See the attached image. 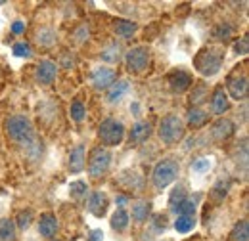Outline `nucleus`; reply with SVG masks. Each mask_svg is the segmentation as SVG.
<instances>
[{"instance_id":"nucleus-32","label":"nucleus","mask_w":249,"mask_h":241,"mask_svg":"<svg viewBox=\"0 0 249 241\" xmlns=\"http://www.w3.org/2000/svg\"><path fill=\"white\" fill-rule=\"evenodd\" d=\"M69 115L75 122H83L85 117H87V107L81 100H73L71 102V109H69Z\"/></svg>"},{"instance_id":"nucleus-19","label":"nucleus","mask_w":249,"mask_h":241,"mask_svg":"<svg viewBox=\"0 0 249 241\" xmlns=\"http://www.w3.org/2000/svg\"><path fill=\"white\" fill-rule=\"evenodd\" d=\"M207 120H209V113H207V111H203L201 107H192V109H188L186 124L190 126V128L197 130V128L205 126V124H207Z\"/></svg>"},{"instance_id":"nucleus-43","label":"nucleus","mask_w":249,"mask_h":241,"mask_svg":"<svg viewBox=\"0 0 249 241\" xmlns=\"http://www.w3.org/2000/svg\"><path fill=\"white\" fill-rule=\"evenodd\" d=\"M89 241H104V232L102 230H92L90 236H89Z\"/></svg>"},{"instance_id":"nucleus-36","label":"nucleus","mask_w":249,"mask_h":241,"mask_svg":"<svg viewBox=\"0 0 249 241\" xmlns=\"http://www.w3.org/2000/svg\"><path fill=\"white\" fill-rule=\"evenodd\" d=\"M205 100H207V86H205L203 83H199V85L194 86V92H192V96H190V102L196 103V105H199V103H203Z\"/></svg>"},{"instance_id":"nucleus-8","label":"nucleus","mask_w":249,"mask_h":241,"mask_svg":"<svg viewBox=\"0 0 249 241\" xmlns=\"http://www.w3.org/2000/svg\"><path fill=\"white\" fill-rule=\"evenodd\" d=\"M115 81H117V73L111 67H96L90 73L94 90H107Z\"/></svg>"},{"instance_id":"nucleus-23","label":"nucleus","mask_w":249,"mask_h":241,"mask_svg":"<svg viewBox=\"0 0 249 241\" xmlns=\"http://www.w3.org/2000/svg\"><path fill=\"white\" fill-rule=\"evenodd\" d=\"M109 224H111V230L113 232L123 234L124 230L128 228V224H130V216H128V212L124 211V209H117V211L111 214Z\"/></svg>"},{"instance_id":"nucleus-26","label":"nucleus","mask_w":249,"mask_h":241,"mask_svg":"<svg viewBox=\"0 0 249 241\" xmlns=\"http://www.w3.org/2000/svg\"><path fill=\"white\" fill-rule=\"evenodd\" d=\"M123 174L128 176V180H123V178H121L119 182L123 184L126 189H132V191H134V189H140V188L144 186V176H142L136 169H128V171H124Z\"/></svg>"},{"instance_id":"nucleus-22","label":"nucleus","mask_w":249,"mask_h":241,"mask_svg":"<svg viewBox=\"0 0 249 241\" xmlns=\"http://www.w3.org/2000/svg\"><path fill=\"white\" fill-rule=\"evenodd\" d=\"M35 40H36L38 46H42V48H50V46L56 44L58 34H56V31L52 29V27H40V29L36 31V34H35Z\"/></svg>"},{"instance_id":"nucleus-37","label":"nucleus","mask_w":249,"mask_h":241,"mask_svg":"<svg viewBox=\"0 0 249 241\" xmlns=\"http://www.w3.org/2000/svg\"><path fill=\"white\" fill-rule=\"evenodd\" d=\"M232 34H234V27L228 25V23H220V25H217V27L213 29V36H215L217 40H228Z\"/></svg>"},{"instance_id":"nucleus-18","label":"nucleus","mask_w":249,"mask_h":241,"mask_svg":"<svg viewBox=\"0 0 249 241\" xmlns=\"http://www.w3.org/2000/svg\"><path fill=\"white\" fill-rule=\"evenodd\" d=\"M128 88H130V83H128L126 79L115 81V83L107 88V96H106L107 103H119V102H121V98L128 92Z\"/></svg>"},{"instance_id":"nucleus-44","label":"nucleus","mask_w":249,"mask_h":241,"mask_svg":"<svg viewBox=\"0 0 249 241\" xmlns=\"http://www.w3.org/2000/svg\"><path fill=\"white\" fill-rule=\"evenodd\" d=\"M126 201H128V197H126V195H119V197H117V205H124Z\"/></svg>"},{"instance_id":"nucleus-2","label":"nucleus","mask_w":249,"mask_h":241,"mask_svg":"<svg viewBox=\"0 0 249 241\" xmlns=\"http://www.w3.org/2000/svg\"><path fill=\"white\" fill-rule=\"evenodd\" d=\"M224 61V46H205L201 48L196 58H194V67L201 77H213L217 75Z\"/></svg>"},{"instance_id":"nucleus-13","label":"nucleus","mask_w":249,"mask_h":241,"mask_svg":"<svg viewBox=\"0 0 249 241\" xmlns=\"http://www.w3.org/2000/svg\"><path fill=\"white\" fill-rule=\"evenodd\" d=\"M236 132V124L230 119H217L211 126V138L215 142H224Z\"/></svg>"},{"instance_id":"nucleus-24","label":"nucleus","mask_w":249,"mask_h":241,"mask_svg":"<svg viewBox=\"0 0 249 241\" xmlns=\"http://www.w3.org/2000/svg\"><path fill=\"white\" fill-rule=\"evenodd\" d=\"M230 186H232V182L220 178V180H218L217 184L211 188V191H209V197H211V201H213V203H222V201L226 199L228 191H230Z\"/></svg>"},{"instance_id":"nucleus-31","label":"nucleus","mask_w":249,"mask_h":241,"mask_svg":"<svg viewBox=\"0 0 249 241\" xmlns=\"http://www.w3.org/2000/svg\"><path fill=\"white\" fill-rule=\"evenodd\" d=\"M197 207V197H186L173 212H177L178 216H194Z\"/></svg>"},{"instance_id":"nucleus-40","label":"nucleus","mask_w":249,"mask_h":241,"mask_svg":"<svg viewBox=\"0 0 249 241\" xmlns=\"http://www.w3.org/2000/svg\"><path fill=\"white\" fill-rule=\"evenodd\" d=\"M152 228H154V232H157V234L165 232V228H167V216H165V214H154V218H152Z\"/></svg>"},{"instance_id":"nucleus-28","label":"nucleus","mask_w":249,"mask_h":241,"mask_svg":"<svg viewBox=\"0 0 249 241\" xmlns=\"http://www.w3.org/2000/svg\"><path fill=\"white\" fill-rule=\"evenodd\" d=\"M0 241H16V224L12 218H0Z\"/></svg>"},{"instance_id":"nucleus-35","label":"nucleus","mask_w":249,"mask_h":241,"mask_svg":"<svg viewBox=\"0 0 249 241\" xmlns=\"http://www.w3.org/2000/svg\"><path fill=\"white\" fill-rule=\"evenodd\" d=\"M33 211L31 209H25V211H19L18 212V218H16V228H19V230H27L29 226L33 224Z\"/></svg>"},{"instance_id":"nucleus-10","label":"nucleus","mask_w":249,"mask_h":241,"mask_svg":"<svg viewBox=\"0 0 249 241\" xmlns=\"http://www.w3.org/2000/svg\"><path fill=\"white\" fill-rule=\"evenodd\" d=\"M89 212L94 214L96 218H104L107 214V207H109V199H107V193L106 191H100L96 189L92 193H89Z\"/></svg>"},{"instance_id":"nucleus-7","label":"nucleus","mask_w":249,"mask_h":241,"mask_svg":"<svg viewBox=\"0 0 249 241\" xmlns=\"http://www.w3.org/2000/svg\"><path fill=\"white\" fill-rule=\"evenodd\" d=\"M109 167H111V153H109V150L102 148V146L94 148L90 151V159H89V174H90V178L100 180L102 176L107 174Z\"/></svg>"},{"instance_id":"nucleus-15","label":"nucleus","mask_w":249,"mask_h":241,"mask_svg":"<svg viewBox=\"0 0 249 241\" xmlns=\"http://www.w3.org/2000/svg\"><path fill=\"white\" fill-rule=\"evenodd\" d=\"M58 218L52 214V212H42L40 218H38V234L46 240L54 238L56 232H58Z\"/></svg>"},{"instance_id":"nucleus-45","label":"nucleus","mask_w":249,"mask_h":241,"mask_svg":"<svg viewBox=\"0 0 249 241\" xmlns=\"http://www.w3.org/2000/svg\"><path fill=\"white\" fill-rule=\"evenodd\" d=\"M50 241H60V240H50Z\"/></svg>"},{"instance_id":"nucleus-41","label":"nucleus","mask_w":249,"mask_h":241,"mask_svg":"<svg viewBox=\"0 0 249 241\" xmlns=\"http://www.w3.org/2000/svg\"><path fill=\"white\" fill-rule=\"evenodd\" d=\"M234 50H236L238 54L246 56V54H248V36H244V38H242V42L238 40V42L234 44Z\"/></svg>"},{"instance_id":"nucleus-21","label":"nucleus","mask_w":249,"mask_h":241,"mask_svg":"<svg viewBox=\"0 0 249 241\" xmlns=\"http://www.w3.org/2000/svg\"><path fill=\"white\" fill-rule=\"evenodd\" d=\"M123 56H124L123 46H121L119 42H111V44H107V46L102 50V54H100L102 60L107 61V63H111V65L119 63V61L123 60Z\"/></svg>"},{"instance_id":"nucleus-42","label":"nucleus","mask_w":249,"mask_h":241,"mask_svg":"<svg viewBox=\"0 0 249 241\" xmlns=\"http://www.w3.org/2000/svg\"><path fill=\"white\" fill-rule=\"evenodd\" d=\"M23 31H25V23L23 21H14L12 23V33L14 34H21Z\"/></svg>"},{"instance_id":"nucleus-25","label":"nucleus","mask_w":249,"mask_h":241,"mask_svg":"<svg viewBox=\"0 0 249 241\" xmlns=\"http://www.w3.org/2000/svg\"><path fill=\"white\" fill-rule=\"evenodd\" d=\"M113 31H115V34L119 38H130L138 31V25L134 21H130V19H117L113 23Z\"/></svg>"},{"instance_id":"nucleus-3","label":"nucleus","mask_w":249,"mask_h":241,"mask_svg":"<svg viewBox=\"0 0 249 241\" xmlns=\"http://www.w3.org/2000/svg\"><path fill=\"white\" fill-rule=\"evenodd\" d=\"M184 134H186V126H184L182 119H180L178 115H175V113L165 115V117L161 119V122H159L157 136H159V140H161L165 146H175V144L182 142Z\"/></svg>"},{"instance_id":"nucleus-17","label":"nucleus","mask_w":249,"mask_h":241,"mask_svg":"<svg viewBox=\"0 0 249 241\" xmlns=\"http://www.w3.org/2000/svg\"><path fill=\"white\" fill-rule=\"evenodd\" d=\"M150 136H152V124L146 122V120H138V122L130 128V132H128L130 144H142V142H146Z\"/></svg>"},{"instance_id":"nucleus-16","label":"nucleus","mask_w":249,"mask_h":241,"mask_svg":"<svg viewBox=\"0 0 249 241\" xmlns=\"http://www.w3.org/2000/svg\"><path fill=\"white\" fill-rule=\"evenodd\" d=\"M58 75V67L56 63L50 60H42L38 65H36V81L40 85H52L54 79Z\"/></svg>"},{"instance_id":"nucleus-6","label":"nucleus","mask_w":249,"mask_h":241,"mask_svg":"<svg viewBox=\"0 0 249 241\" xmlns=\"http://www.w3.org/2000/svg\"><path fill=\"white\" fill-rule=\"evenodd\" d=\"M124 130L123 122L117 119H104L98 126V138L104 146H119L124 140Z\"/></svg>"},{"instance_id":"nucleus-1","label":"nucleus","mask_w":249,"mask_h":241,"mask_svg":"<svg viewBox=\"0 0 249 241\" xmlns=\"http://www.w3.org/2000/svg\"><path fill=\"white\" fill-rule=\"evenodd\" d=\"M6 134L14 144H18L25 150L38 140L31 119L25 117V115H14V117L6 120Z\"/></svg>"},{"instance_id":"nucleus-27","label":"nucleus","mask_w":249,"mask_h":241,"mask_svg":"<svg viewBox=\"0 0 249 241\" xmlns=\"http://www.w3.org/2000/svg\"><path fill=\"white\" fill-rule=\"evenodd\" d=\"M69 195H71L75 201L87 199V197H89V184L83 180L71 182V186H69Z\"/></svg>"},{"instance_id":"nucleus-14","label":"nucleus","mask_w":249,"mask_h":241,"mask_svg":"<svg viewBox=\"0 0 249 241\" xmlns=\"http://www.w3.org/2000/svg\"><path fill=\"white\" fill-rule=\"evenodd\" d=\"M85 167H87V155H85V146H75L71 153H69V159H67V169H69V172H73V174H79V172H83L85 171Z\"/></svg>"},{"instance_id":"nucleus-34","label":"nucleus","mask_w":249,"mask_h":241,"mask_svg":"<svg viewBox=\"0 0 249 241\" xmlns=\"http://www.w3.org/2000/svg\"><path fill=\"white\" fill-rule=\"evenodd\" d=\"M194 226H196V218H194V216H178L177 222H175V230H177L178 234H188V232H192Z\"/></svg>"},{"instance_id":"nucleus-12","label":"nucleus","mask_w":249,"mask_h":241,"mask_svg":"<svg viewBox=\"0 0 249 241\" xmlns=\"http://www.w3.org/2000/svg\"><path fill=\"white\" fill-rule=\"evenodd\" d=\"M209 105H211V111L215 115H224L230 109V100H228V94H226L222 85H218L213 90L211 98H209Z\"/></svg>"},{"instance_id":"nucleus-29","label":"nucleus","mask_w":249,"mask_h":241,"mask_svg":"<svg viewBox=\"0 0 249 241\" xmlns=\"http://www.w3.org/2000/svg\"><path fill=\"white\" fill-rule=\"evenodd\" d=\"M230 240L232 241H249V222L248 220H240L234 224L232 232H230Z\"/></svg>"},{"instance_id":"nucleus-38","label":"nucleus","mask_w":249,"mask_h":241,"mask_svg":"<svg viewBox=\"0 0 249 241\" xmlns=\"http://www.w3.org/2000/svg\"><path fill=\"white\" fill-rule=\"evenodd\" d=\"M14 56H16V58H31L33 56L31 44L25 42V40L16 42V44H14Z\"/></svg>"},{"instance_id":"nucleus-5","label":"nucleus","mask_w":249,"mask_h":241,"mask_svg":"<svg viewBox=\"0 0 249 241\" xmlns=\"http://www.w3.org/2000/svg\"><path fill=\"white\" fill-rule=\"evenodd\" d=\"M124 65L126 71L132 75H142L150 69V61H152V52L148 46H134L128 52H124Z\"/></svg>"},{"instance_id":"nucleus-9","label":"nucleus","mask_w":249,"mask_h":241,"mask_svg":"<svg viewBox=\"0 0 249 241\" xmlns=\"http://www.w3.org/2000/svg\"><path fill=\"white\" fill-rule=\"evenodd\" d=\"M169 86L175 94H184L192 88V75L184 69H173L167 77Z\"/></svg>"},{"instance_id":"nucleus-20","label":"nucleus","mask_w":249,"mask_h":241,"mask_svg":"<svg viewBox=\"0 0 249 241\" xmlns=\"http://www.w3.org/2000/svg\"><path fill=\"white\" fill-rule=\"evenodd\" d=\"M150 212H152V203L148 199H138L132 203V220L142 224L150 218Z\"/></svg>"},{"instance_id":"nucleus-4","label":"nucleus","mask_w":249,"mask_h":241,"mask_svg":"<svg viewBox=\"0 0 249 241\" xmlns=\"http://www.w3.org/2000/svg\"><path fill=\"white\" fill-rule=\"evenodd\" d=\"M180 174V165L175 157H165L154 167L152 172V182L157 189H165L167 186H171L173 182L178 178Z\"/></svg>"},{"instance_id":"nucleus-33","label":"nucleus","mask_w":249,"mask_h":241,"mask_svg":"<svg viewBox=\"0 0 249 241\" xmlns=\"http://www.w3.org/2000/svg\"><path fill=\"white\" fill-rule=\"evenodd\" d=\"M211 167H213V159H211V157H207V155L197 157V159L192 163V171H194V172H199V174L209 172V171H211Z\"/></svg>"},{"instance_id":"nucleus-30","label":"nucleus","mask_w":249,"mask_h":241,"mask_svg":"<svg viewBox=\"0 0 249 241\" xmlns=\"http://www.w3.org/2000/svg\"><path fill=\"white\" fill-rule=\"evenodd\" d=\"M188 197V193H186V188L184 186H175L173 188V191H171V195H169V209L171 211H175L184 199Z\"/></svg>"},{"instance_id":"nucleus-39","label":"nucleus","mask_w":249,"mask_h":241,"mask_svg":"<svg viewBox=\"0 0 249 241\" xmlns=\"http://www.w3.org/2000/svg\"><path fill=\"white\" fill-rule=\"evenodd\" d=\"M89 36H90V31H89V27L85 23H81L77 29L73 31V40L79 42V44H83L85 40H89Z\"/></svg>"},{"instance_id":"nucleus-11","label":"nucleus","mask_w":249,"mask_h":241,"mask_svg":"<svg viewBox=\"0 0 249 241\" xmlns=\"http://www.w3.org/2000/svg\"><path fill=\"white\" fill-rule=\"evenodd\" d=\"M248 75L244 73L242 77L240 75H232V77H228V81H226V88L230 92V96L234 98V100H246L248 98Z\"/></svg>"}]
</instances>
